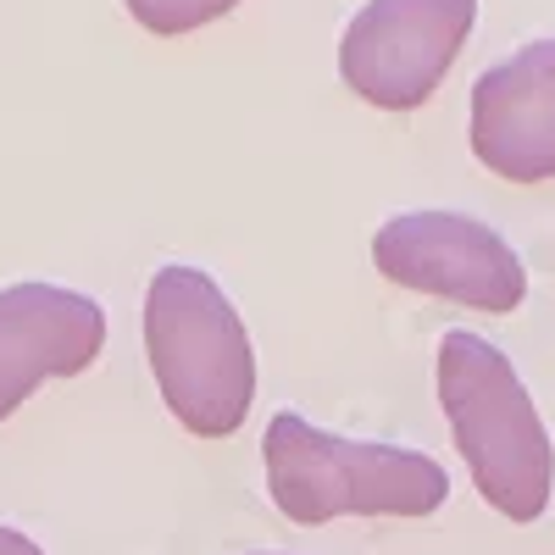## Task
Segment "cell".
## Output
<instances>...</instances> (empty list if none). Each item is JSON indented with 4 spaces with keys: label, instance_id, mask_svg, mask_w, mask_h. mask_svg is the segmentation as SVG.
I'll return each instance as SVG.
<instances>
[{
    "label": "cell",
    "instance_id": "5",
    "mask_svg": "<svg viewBox=\"0 0 555 555\" xmlns=\"http://www.w3.org/2000/svg\"><path fill=\"white\" fill-rule=\"evenodd\" d=\"M373 261L400 289L461 300L478 311H517L528 295V272L517 250L489 222H473L461 211L389 217L373 240Z\"/></svg>",
    "mask_w": 555,
    "mask_h": 555
},
{
    "label": "cell",
    "instance_id": "9",
    "mask_svg": "<svg viewBox=\"0 0 555 555\" xmlns=\"http://www.w3.org/2000/svg\"><path fill=\"white\" fill-rule=\"evenodd\" d=\"M0 555H44L28 533H17V528H7V522H0Z\"/></svg>",
    "mask_w": 555,
    "mask_h": 555
},
{
    "label": "cell",
    "instance_id": "2",
    "mask_svg": "<svg viewBox=\"0 0 555 555\" xmlns=\"http://www.w3.org/2000/svg\"><path fill=\"white\" fill-rule=\"evenodd\" d=\"M439 405L450 416L455 450L467 455L478 494L512 522H533L550 505L555 483V455L539 411L489 339L455 328L439 345Z\"/></svg>",
    "mask_w": 555,
    "mask_h": 555
},
{
    "label": "cell",
    "instance_id": "3",
    "mask_svg": "<svg viewBox=\"0 0 555 555\" xmlns=\"http://www.w3.org/2000/svg\"><path fill=\"white\" fill-rule=\"evenodd\" d=\"M151 373L190 434L222 439L245 423L256 400V356L240 311L195 267H162L145 295Z\"/></svg>",
    "mask_w": 555,
    "mask_h": 555
},
{
    "label": "cell",
    "instance_id": "8",
    "mask_svg": "<svg viewBox=\"0 0 555 555\" xmlns=\"http://www.w3.org/2000/svg\"><path fill=\"white\" fill-rule=\"evenodd\" d=\"M240 0H128L133 23H145L151 34H190L217 23L222 12H234Z\"/></svg>",
    "mask_w": 555,
    "mask_h": 555
},
{
    "label": "cell",
    "instance_id": "1",
    "mask_svg": "<svg viewBox=\"0 0 555 555\" xmlns=\"http://www.w3.org/2000/svg\"><path fill=\"white\" fill-rule=\"evenodd\" d=\"M261 455L272 505L300 528H322L334 517H434L450 494L439 461L395 444L339 439L295 411H278L267 423Z\"/></svg>",
    "mask_w": 555,
    "mask_h": 555
},
{
    "label": "cell",
    "instance_id": "7",
    "mask_svg": "<svg viewBox=\"0 0 555 555\" xmlns=\"http://www.w3.org/2000/svg\"><path fill=\"white\" fill-rule=\"evenodd\" d=\"M473 151L512 183L555 178V39H533L473 83Z\"/></svg>",
    "mask_w": 555,
    "mask_h": 555
},
{
    "label": "cell",
    "instance_id": "4",
    "mask_svg": "<svg viewBox=\"0 0 555 555\" xmlns=\"http://www.w3.org/2000/svg\"><path fill=\"white\" fill-rule=\"evenodd\" d=\"M478 0H366L345 23L339 73L361 101L416 112L473 34Z\"/></svg>",
    "mask_w": 555,
    "mask_h": 555
},
{
    "label": "cell",
    "instance_id": "6",
    "mask_svg": "<svg viewBox=\"0 0 555 555\" xmlns=\"http://www.w3.org/2000/svg\"><path fill=\"white\" fill-rule=\"evenodd\" d=\"M106 345V311L62 284L0 289V416H12L44 378H73Z\"/></svg>",
    "mask_w": 555,
    "mask_h": 555
}]
</instances>
